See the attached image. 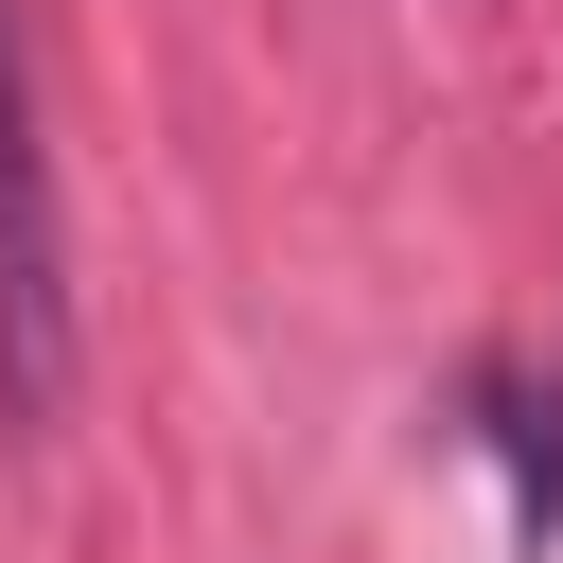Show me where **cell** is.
Listing matches in <instances>:
<instances>
[{
    "mask_svg": "<svg viewBox=\"0 0 563 563\" xmlns=\"http://www.w3.org/2000/svg\"><path fill=\"white\" fill-rule=\"evenodd\" d=\"M0 387H70V246H53V158H35V70L0 35Z\"/></svg>",
    "mask_w": 563,
    "mask_h": 563,
    "instance_id": "obj_1",
    "label": "cell"
}]
</instances>
